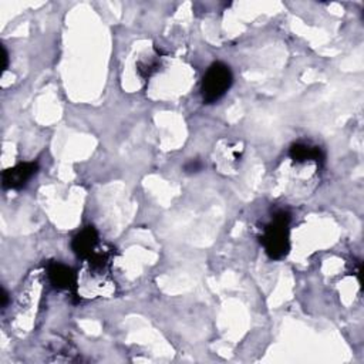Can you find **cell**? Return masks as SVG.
I'll use <instances>...</instances> for the list:
<instances>
[{"mask_svg":"<svg viewBox=\"0 0 364 364\" xmlns=\"http://www.w3.org/2000/svg\"><path fill=\"white\" fill-rule=\"evenodd\" d=\"M290 215L286 210H277L272 220L263 228L260 242L273 260H280L287 256L290 250Z\"/></svg>","mask_w":364,"mask_h":364,"instance_id":"6da1fadb","label":"cell"},{"mask_svg":"<svg viewBox=\"0 0 364 364\" xmlns=\"http://www.w3.org/2000/svg\"><path fill=\"white\" fill-rule=\"evenodd\" d=\"M232 82H233V74L229 65L220 61L210 64L200 84V94H202L203 102L213 104L219 101L228 92Z\"/></svg>","mask_w":364,"mask_h":364,"instance_id":"7a4b0ae2","label":"cell"},{"mask_svg":"<svg viewBox=\"0 0 364 364\" xmlns=\"http://www.w3.org/2000/svg\"><path fill=\"white\" fill-rule=\"evenodd\" d=\"M46 273L53 287L58 290L75 291L77 289V273L70 266L51 260L46 264Z\"/></svg>","mask_w":364,"mask_h":364,"instance_id":"3957f363","label":"cell"},{"mask_svg":"<svg viewBox=\"0 0 364 364\" xmlns=\"http://www.w3.org/2000/svg\"><path fill=\"white\" fill-rule=\"evenodd\" d=\"M37 162H21L13 168H7L1 173V185L4 189H21L37 173Z\"/></svg>","mask_w":364,"mask_h":364,"instance_id":"277c9868","label":"cell"},{"mask_svg":"<svg viewBox=\"0 0 364 364\" xmlns=\"http://www.w3.org/2000/svg\"><path fill=\"white\" fill-rule=\"evenodd\" d=\"M100 236L98 232L94 226L88 225L82 228L71 240V249L73 252L81 257V259H88L91 253L95 252L97 245H98Z\"/></svg>","mask_w":364,"mask_h":364,"instance_id":"5b68a950","label":"cell"},{"mask_svg":"<svg viewBox=\"0 0 364 364\" xmlns=\"http://www.w3.org/2000/svg\"><path fill=\"white\" fill-rule=\"evenodd\" d=\"M290 158L294 162H304L309 159H314L317 164L324 161V154L321 151V148L318 146H310L306 144H294L290 146L289 151Z\"/></svg>","mask_w":364,"mask_h":364,"instance_id":"8992f818","label":"cell"},{"mask_svg":"<svg viewBox=\"0 0 364 364\" xmlns=\"http://www.w3.org/2000/svg\"><path fill=\"white\" fill-rule=\"evenodd\" d=\"M202 169V162L199 159H193L185 165L186 172H198Z\"/></svg>","mask_w":364,"mask_h":364,"instance_id":"52a82bcc","label":"cell"},{"mask_svg":"<svg viewBox=\"0 0 364 364\" xmlns=\"http://www.w3.org/2000/svg\"><path fill=\"white\" fill-rule=\"evenodd\" d=\"M1 50H3V67H1V70L6 71L7 67H9V53H7V50H6L4 46L1 47Z\"/></svg>","mask_w":364,"mask_h":364,"instance_id":"ba28073f","label":"cell"},{"mask_svg":"<svg viewBox=\"0 0 364 364\" xmlns=\"http://www.w3.org/2000/svg\"><path fill=\"white\" fill-rule=\"evenodd\" d=\"M7 304H9V293H7L6 289H3L1 290V307L6 309Z\"/></svg>","mask_w":364,"mask_h":364,"instance_id":"9c48e42d","label":"cell"}]
</instances>
